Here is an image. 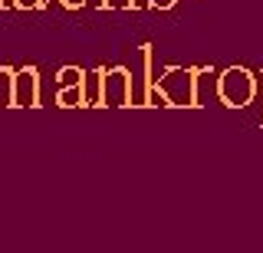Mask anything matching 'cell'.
<instances>
[{
    "label": "cell",
    "mask_w": 263,
    "mask_h": 253,
    "mask_svg": "<svg viewBox=\"0 0 263 253\" xmlns=\"http://www.w3.org/2000/svg\"><path fill=\"white\" fill-rule=\"evenodd\" d=\"M217 95L230 109H243V105H250V99L257 95V79H253L250 69L230 66V69L220 72V79H217Z\"/></svg>",
    "instance_id": "1"
},
{
    "label": "cell",
    "mask_w": 263,
    "mask_h": 253,
    "mask_svg": "<svg viewBox=\"0 0 263 253\" xmlns=\"http://www.w3.org/2000/svg\"><path fill=\"white\" fill-rule=\"evenodd\" d=\"M158 92L164 95V105H197L194 102V72L191 69H168L161 76Z\"/></svg>",
    "instance_id": "2"
},
{
    "label": "cell",
    "mask_w": 263,
    "mask_h": 253,
    "mask_svg": "<svg viewBox=\"0 0 263 253\" xmlns=\"http://www.w3.org/2000/svg\"><path fill=\"white\" fill-rule=\"evenodd\" d=\"M102 105H132V79L125 69L102 72Z\"/></svg>",
    "instance_id": "3"
},
{
    "label": "cell",
    "mask_w": 263,
    "mask_h": 253,
    "mask_svg": "<svg viewBox=\"0 0 263 253\" xmlns=\"http://www.w3.org/2000/svg\"><path fill=\"white\" fill-rule=\"evenodd\" d=\"M20 99H23V105H33V99H36V79H33V72H23V79H20Z\"/></svg>",
    "instance_id": "4"
},
{
    "label": "cell",
    "mask_w": 263,
    "mask_h": 253,
    "mask_svg": "<svg viewBox=\"0 0 263 253\" xmlns=\"http://www.w3.org/2000/svg\"><path fill=\"white\" fill-rule=\"evenodd\" d=\"M60 105H82V83H72L60 92Z\"/></svg>",
    "instance_id": "5"
},
{
    "label": "cell",
    "mask_w": 263,
    "mask_h": 253,
    "mask_svg": "<svg viewBox=\"0 0 263 253\" xmlns=\"http://www.w3.org/2000/svg\"><path fill=\"white\" fill-rule=\"evenodd\" d=\"M152 4H155V7H171L175 0H152Z\"/></svg>",
    "instance_id": "6"
},
{
    "label": "cell",
    "mask_w": 263,
    "mask_h": 253,
    "mask_svg": "<svg viewBox=\"0 0 263 253\" xmlns=\"http://www.w3.org/2000/svg\"><path fill=\"white\" fill-rule=\"evenodd\" d=\"M63 4H69V7H79V4H82V0H63Z\"/></svg>",
    "instance_id": "7"
}]
</instances>
